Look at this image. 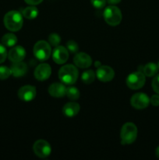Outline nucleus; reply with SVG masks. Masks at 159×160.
Returning <instances> with one entry per match:
<instances>
[{
    "label": "nucleus",
    "mask_w": 159,
    "mask_h": 160,
    "mask_svg": "<svg viewBox=\"0 0 159 160\" xmlns=\"http://www.w3.org/2000/svg\"><path fill=\"white\" fill-rule=\"evenodd\" d=\"M3 22H4L5 27L9 31H13V32L18 31L23 27V15L18 11H9L5 15Z\"/></svg>",
    "instance_id": "1"
},
{
    "label": "nucleus",
    "mask_w": 159,
    "mask_h": 160,
    "mask_svg": "<svg viewBox=\"0 0 159 160\" xmlns=\"http://www.w3.org/2000/svg\"><path fill=\"white\" fill-rule=\"evenodd\" d=\"M79 73L76 66L67 64L61 67L59 70V78L64 84L72 85L78 79Z\"/></svg>",
    "instance_id": "2"
},
{
    "label": "nucleus",
    "mask_w": 159,
    "mask_h": 160,
    "mask_svg": "<svg viewBox=\"0 0 159 160\" xmlns=\"http://www.w3.org/2000/svg\"><path fill=\"white\" fill-rule=\"evenodd\" d=\"M122 144L130 145L133 143L137 137V128L133 123H126L122 127L120 132Z\"/></svg>",
    "instance_id": "3"
},
{
    "label": "nucleus",
    "mask_w": 159,
    "mask_h": 160,
    "mask_svg": "<svg viewBox=\"0 0 159 160\" xmlns=\"http://www.w3.org/2000/svg\"><path fill=\"white\" fill-rule=\"evenodd\" d=\"M103 15L106 23L113 27L119 24L123 18L121 10L115 6H109L106 7Z\"/></svg>",
    "instance_id": "4"
},
{
    "label": "nucleus",
    "mask_w": 159,
    "mask_h": 160,
    "mask_svg": "<svg viewBox=\"0 0 159 160\" xmlns=\"http://www.w3.org/2000/svg\"><path fill=\"white\" fill-rule=\"evenodd\" d=\"M51 54L50 44L45 41H39L34 46V55L39 61H46Z\"/></svg>",
    "instance_id": "5"
},
{
    "label": "nucleus",
    "mask_w": 159,
    "mask_h": 160,
    "mask_svg": "<svg viewBox=\"0 0 159 160\" xmlns=\"http://www.w3.org/2000/svg\"><path fill=\"white\" fill-rule=\"evenodd\" d=\"M146 82L145 75L143 72L137 71L130 73L126 78V85L132 90H138L143 87Z\"/></svg>",
    "instance_id": "6"
},
{
    "label": "nucleus",
    "mask_w": 159,
    "mask_h": 160,
    "mask_svg": "<svg viewBox=\"0 0 159 160\" xmlns=\"http://www.w3.org/2000/svg\"><path fill=\"white\" fill-rule=\"evenodd\" d=\"M34 152L37 157L45 159L48 157L51 152V148L50 144L45 140H37L33 146Z\"/></svg>",
    "instance_id": "7"
},
{
    "label": "nucleus",
    "mask_w": 159,
    "mask_h": 160,
    "mask_svg": "<svg viewBox=\"0 0 159 160\" xmlns=\"http://www.w3.org/2000/svg\"><path fill=\"white\" fill-rule=\"evenodd\" d=\"M131 106L137 109H146L150 104V98L146 94L139 93L134 94L130 99Z\"/></svg>",
    "instance_id": "8"
},
{
    "label": "nucleus",
    "mask_w": 159,
    "mask_h": 160,
    "mask_svg": "<svg viewBox=\"0 0 159 160\" xmlns=\"http://www.w3.org/2000/svg\"><path fill=\"white\" fill-rule=\"evenodd\" d=\"M96 77L99 81L102 82L111 81L115 77V72L112 67L108 66H100L96 71Z\"/></svg>",
    "instance_id": "9"
},
{
    "label": "nucleus",
    "mask_w": 159,
    "mask_h": 160,
    "mask_svg": "<svg viewBox=\"0 0 159 160\" xmlns=\"http://www.w3.org/2000/svg\"><path fill=\"white\" fill-rule=\"evenodd\" d=\"M52 59L55 63L64 64L69 59V51L65 47L58 45L52 52Z\"/></svg>",
    "instance_id": "10"
},
{
    "label": "nucleus",
    "mask_w": 159,
    "mask_h": 160,
    "mask_svg": "<svg viewBox=\"0 0 159 160\" xmlns=\"http://www.w3.org/2000/svg\"><path fill=\"white\" fill-rule=\"evenodd\" d=\"M37 95L35 87L31 85H25L20 88L18 91V97L24 102L32 101Z\"/></svg>",
    "instance_id": "11"
},
{
    "label": "nucleus",
    "mask_w": 159,
    "mask_h": 160,
    "mask_svg": "<svg viewBox=\"0 0 159 160\" xmlns=\"http://www.w3.org/2000/svg\"><path fill=\"white\" fill-rule=\"evenodd\" d=\"M51 73V68L50 65L47 63H41L37 66L34 70V78L40 81H46L49 78Z\"/></svg>",
    "instance_id": "12"
},
{
    "label": "nucleus",
    "mask_w": 159,
    "mask_h": 160,
    "mask_svg": "<svg viewBox=\"0 0 159 160\" xmlns=\"http://www.w3.org/2000/svg\"><path fill=\"white\" fill-rule=\"evenodd\" d=\"M73 62L76 67L80 69L88 68L92 64V59L85 52L76 53L73 57Z\"/></svg>",
    "instance_id": "13"
},
{
    "label": "nucleus",
    "mask_w": 159,
    "mask_h": 160,
    "mask_svg": "<svg viewBox=\"0 0 159 160\" xmlns=\"http://www.w3.org/2000/svg\"><path fill=\"white\" fill-rule=\"evenodd\" d=\"M26 56V50L20 45L14 46L9 50L8 53V58L12 62H21Z\"/></svg>",
    "instance_id": "14"
},
{
    "label": "nucleus",
    "mask_w": 159,
    "mask_h": 160,
    "mask_svg": "<svg viewBox=\"0 0 159 160\" xmlns=\"http://www.w3.org/2000/svg\"><path fill=\"white\" fill-rule=\"evenodd\" d=\"M48 93L54 98H62L66 94V87L62 83H54L48 88Z\"/></svg>",
    "instance_id": "15"
},
{
    "label": "nucleus",
    "mask_w": 159,
    "mask_h": 160,
    "mask_svg": "<svg viewBox=\"0 0 159 160\" xmlns=\"http://www.w3.org/2000/svg\"><path fill=\"white\" fill-rule=\"evenodd\" d=\"M80 110V106L78 103L74 102H72L66 103L65 106H63V109H62V112H63L64 115L66 117H74L79 113Z\"/></svg>",
    "instance_id": "16"
},
{
    "label": "nucleus",
    "mask_w": 159,
    "mask_h": 160,
    "mask_svg": "<svg viewBox=\"0 0 159 160\" xmlns=\"http://www.w3.org/2000/svg\"><path fill=\"white\" fill-rule=\"evenodd\" d=\"M11 72L15 78H20L25 75L27 72V65L23 62H13L11 67Z\"/></svg>",
    "instance_id": "17"
},
{
    "label": "nucleus",
    "mask_w": 159,
    "mask_h": 160,
    "mask_svg": "<svg viewBox=\"0 0 159 160\" xmlns=\"http://www.w3.org/2000/svg\"><path fill=\"white\" fill-rule=\"evenodd\" d=\"M158 70V66L157 64L154 62H149L143 67V73H144L145 76L151 78L157 74Z\"/></svg>",
    "instance_id": "18"
},
{
    "label": "nucleus",
    "mask_w": 159,
    "mask_h": 160,
    "mask_svg": "<svg viewBox=\"0 0 159 160\" xmlns=\"http://www.w3.org/2000/svg\"><path fill=\"white\" fill-rule=\"evenodd\" d=\"M17 38L12 33H8L2 38V44L6 47H13L17 44Z\"/></svg>",
    "instance_id": "19"
},
{
    "label": "nucleus",
    "mask_w": 159,
    "mask_h": 160,
    "mask_svg": "<svg viewBox=\"0 0 159 160\" xmlns=\"http://www.w3.org/2000/svg\"><path fill=\"white\" fill-rule=\"evenodd\" d=\"M22 15L28 20H33V19H35L38 15V9L34 6H30L23 9Z\"/></svg>",
    "instance_id": "20"
},
{
    "label": "nucleus",
    "mask_w": 159,
    "mask_h": 160,
    "mask_svg": "<svg viewBox=\"0 0 159 160\" xmlns=\"http://www.w3.org/2000/svg\"><path fill=\"white\" fill-rule=\"evenodd\" d=\"M95 78H96V73L91 70H86L81 75V80H82V81L84 84H91L92 82H94V81L95 80Z\"/></svg>",
    "instance_id": "21"
},
{
    "label": "nucleus",
    "mask_w": 159,
    "mask_h": 160,
    "mask_svg": "<svg viewBox=\"0 0 159 160\" xmlns=\"http://www.w3.org/2000/svg\"><path fill=\"white\" fill-rule=\"evenodd\" d=\"M69 99L72 100V101H75L77 100L80 96V91L76 88V87L73 86H70V87L66 88V94H65Z\"/></svg>",
    "instance_id": "22"
},
{
    "label": "nucleus",
    "mask_w": 159,
    "mask_h": 160,
    "mask_svg": "<svg viewBox=\"0 0 159 160\" xmlns=\"http://www.w3.org/2000/svg\"><path fill=\"white\" fill-rule=\"evenodd\" d=\"M61 42V38L60 36L59 35L56 33H52V34H50L48 36V43L50 44L51 46L56 47L58 45H59Z\"/></svg>",
    "instance_id": "23"
},
{
    "label": "nucleus",
    "mask_w": 159,
    "mask_h": 160,
    "mask_svg": "<svg viewBox=\"0 0 159 160\" xmlns=\"http://www.w3.org/2000/svg\"><path fill=\"white\" fill-rule=\"evenodd\" d=\"M12 74L11 69L6 66H1L0 67V80H6L9 78Z\"/></svg>",
    "instance_id": "24"
},
{
    "label": "nucleus",
    "mask_w": 159,
    "mask_h": 160,
    "mask_svg": "<svg viewBox=\"0 0 159 160\" xmlns=\"http://www.w3.org/2000/svg\"><path fill=\"white\" fill-rule=\"evenodd\" d=\"M66 48L70 53L75 54V53L77 52L78 50H79V46H78L77 43H76L75 41L70 40L69 41V42H67Z\"/></svg>",
    "instance_id": "25"
},
{
    "label": "nucleus",
    "mask_w": 159,
    "mask_h": 160,
    "mask_svg": "<svg viewBox=\"0 0 159 160\" xmlns=\"http://www.w3.org/2000/svg\"><path fill=\"white\" fill-rule=\"evenodd\" d=\"M8 56L7 51H6V46L0 44V63L4 62Z\"/></svg>",
    "instance_id": "26"
},
{
    "label": "nucleus",
    "mask_w": 159,
    "mask_h": 160,
    "mask_svg": "<svg viewBox=\"0 0 159 160\" xmlns=\"http://www.w3.org/2000/svg\"><path fill=\"white\" fill-rule=\"evenodd\" d=\"M90 2L94 7L96 9H102L106 3V0H90Z\"/></svg>",
    "instance_id": "27"
},
{
    "label": "nucleus",
    "mask_w": 159,
    "mask_h": 160,
    "mask_svg": "<svg viewBox=\"0 0 159 160\" xmlns=\"http://www.w3.org/2000/svg\"><path fill=\"white\" fill-rule=\"evenodd\" d=\"M152 88L154 92L159 95V74L156 76L152 81Z\"/></svg>",
    "instance_id": "28"
},
{
    "label": "nucleus",
    "mask_w": 159,
    "mask_h": 160,
    "mask_svg": "<svg viewBox=\"0 0 159 160\" xmlns=\"http://www.w3.org/2000/svg\"><path fill=\"white\" fill-rule=\"evenodd\" d=\"M150 103L154 106H159V95H154L150 98Z\"/></svg>",
    "instance_id": "29"
},
{
    "label": "nucleus",
    "mask_w": 159,
    "mask_h": 160,
    "mask_svg": "<svg viewBox=\"0 0 159 160\" xmlns=\"http://www.w3.org/2000/svg\"><path fill=\"white\" fill-rule=\"evenodd\" d=\"M24 1L30 6H37V5L40 4L43 0H24Z\"/></svg>",
    "instance_id": "30"
},
{
    "label": "nucleus",
    "mask_w": 159,
    "mask_h": 160,
    "mask_svg": "<svg viewBox=\"0 0 159 160\" xmlns=\"http://www.w3.org/2000/svg\"><path fill=\"white\" fill-rule=\"evenodd\" d=\"M108 4L110 5H115V4H118L121 2V0H107Z\"/></svg>",
    "instance_id": "31"
},
{
    "label": "nucleus",
    "mask_w": 159,
    "mask_h": 160,
    "mask_svg": "<svg viewBox=\"0 0 159 160\" xmlns=\"http://www.w3.org/2000/svg\"><path fill=\"white\" fill-rule=\"evenodd\" d=\"M155 154H156V156H157V159H159V146L157 147V148H156V150H155Z\"/></svg>",
    "instance_id": "32"
},
{
    "label": "nucleus",
    "mask_w": 159,
    "mask_h": 160,
    "mask_svg": "<svg viewBox=\"0 0 159 160\" xmlns=\"http://www.w3.org/2000/svg\"><path fill=\"white\" fill-rule=\"evenodd\" d=\"M100 66H101V63L100 62H98V61H97V62H94V67H96L97 68H98V67H99Z\"/></svg>",
    "instance_id": "33"
},
{
    "label": "nucleus",
    "mask_w": 159,
    "mask_h": 160,
    "mask_svg": "<svg viewBox=\"0 0 159 160\" xmlns=\"http://www.w3.org/2000/svg\"><path fill=\"white\" fill-rule=\"evenodd\" d=\"M157 66H158V69H159V62H158V64H157Z\"/></svg>",
    "instance_id": "34"
}]
</instances>
